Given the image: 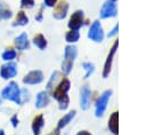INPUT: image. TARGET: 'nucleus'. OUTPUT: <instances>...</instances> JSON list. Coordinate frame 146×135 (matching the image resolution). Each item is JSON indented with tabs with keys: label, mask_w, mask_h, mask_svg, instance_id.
I'll list each match as a JSON object with an SVG mask.
<instances>
[{
	"label": "nucleus",
	"mask_w": 146,
	"mask_h": 135,
	"mask_svg": "<svg viewBox=\"0 0 146 135\" xmlns=\"http://www.w3.org/2000/svg\"><path fill=\"white\" fill-rule=\"evenodd\" d=\"M70 88H71V81L67 78H62L50 92L51 96L58 102L59 110H66L68 108L70 98L67 93Z\"/></svg>",
	"instance_id": "f257e3e1"
},
{
	"label": "nucleus",
	"mask_w": 146,
	"mask_h": 135,
	"mask_svg": "<svg viewBox=\"0 0 146 135\" xmlns=\"http://www.w3.org/2000/svg\"><path fill=\"white\" fill-rule=\"evenodd\" d=\"M0 97L5 101L13 102L17 105H23L22 103V88L16 81H9L7 86L0 93Z\"/></svg>",
	"instance_id": "f03ea898"
},
{
	"label": "nucleus",
	"mask_w": 146,
	"mask_h": 135,
	"mask_svg": "<svg viewBox=\"0 0 146 135\" xmlns=\"http://www.w3.org/2000/svg\"><path fill=\"white\" fill-rule=\"evenodd\" d=\"M78 56V48L73 45H68L64 49V59L62 62V71L65 76H68L73 69V63Z\"/></svg>",
	"instance_id": "7ed1b4c3"
},
{
	"label": "nucleus",
	"mask_w": 146,
	"mask_h": 135,
	"mask_svg": "<svg viewBox=\"0 0 146 135\" xmlns=\"http://www.w3.org/2000/svg\"><path fill=\"white\" fill-rule=\"evenodd\" d=\"M17 73H18V66L15 61L6 62L0 68V77L3 80H11L17 76Z\"/></svg>",
	"instance_id": "20e7f679"
},
{
	"label": "nucleus",
	"mask_w": 146,
	"mask_h": 135,
	"mask_svg": "<svg viewBox=\"0 0 146 135\" xmlns=\"http://www.w3.org/2000/svg\"><path fill=\"white\" fill-rule=\"evenodd\" d=\"M43 73L42 71L40 70H32L30 72H27L23 79H22V82L24 85H27V86H33V85H39L43 81Z\"/></svg>",
	"instance_id": "39448f33"
},
{
	"label": "nucleus",
	"mask_w": 146,
	"mask_h": 135,
	"mask_svg": "<svg viewBox=\"0 0 146 135\" xmlns=\"http://www.w3.org/2000/svg\"><path fill=\"white\" fill-rule=\"evenodd\" d=\"M88 38L95 42H100L104 39V31L98 21H95L91 24V26L88 31Z\"/></svg>",
	"instance_id": "423d86ee"
},
{
	"label": "nucleus",
	"mask_w": 146,
	"mask_h": 135,
	"mask_svg": "<svg viewBox=\"0 0 146 135\" xmlns=\"http://www.w3.org/2000/svg\"><path fill=\"white\" fill-rule=\"evenodd\" d=\"M111 94H112V90H105L98 98L97 101V104H96V111H95V114L96 117H102L106 110V106H107V103H108V100L111 97Z\"/></svg>",
	"instance_id": "0eeeda50"
},
{
	"label": "nucleus",
	"mask_w": 146,
	"mask_h": 135,
	"mask_svg": "<svg viewBox=\"0 0 146 135\" xmlns=\"http://www.w3.org/2000/svg\"><path fill=\"white\" fill-rule=\"evenodd\" d=\"M83 22H84V14H83V11L82 10H76V11H74L71 15L67 25H68L70 30L79 31V29L83 25Z\"/></svg>",
	"instance_id": "6e6552de"
},
{
	"label": "nucleus",
	"mask_w": 146,
	"mask_h": 135,
	"mask_svg": "<svg viewBox=\"0 0 146 135\" xmlns=\"http://www.w3.org/2000/svg\"><path fill=\"white\" fill-rule=\"evenodd\" d=\"M116 15V7H115V3L113 1H106L102 9H100V13H99V16L100 18H110V17H114Z\"/></svg>",
	"instance_id": "1a4fd4ad"
},
{
	"label": "nucleus",
	"mask_w": 146,
	"mask_h": 135,
	"mask_svg": "<svg viewBox=\"0 0 146 135\" xmlns=\"http://www.w3.org/2000/svg\"><path fill=\"white\" fill-rule=\"evenodd\" d=\"M68 11V3L66 1H59L58 3H56V6L54 7V13L52 16L56 19H63L66 17Z\"/></svg>",
	"instance_id": "9d476101"
},
{
	"label": "nucleus",
	"mask_w": 146,
	"mask_h": 135,
	"mask_svg": "<svg viewBox=\"0 0 146 135\" xmlns=\"http://www.w3.org/2000/svg\"><path fill=\"white\" fill-rule=\"evenodd\" d=\"M14 45H15L16 49H17V50H21V51L30 49V40H29L27 34H26L25 32L18 34V35L14 39Z\"/></svg>",
	"instance_id": "9b49d317"
},
{
	"label": "nucleus",
	"mask_w": 146,
	"mask_h": 135,
	"mask_svg": "<svg viewBox=\"0 0 146 135\" xmlns=\"http://www.w3.org/2000/svg\"><path fill=\"white\" fill-rule=\"evenodd\" d=\"M91 101V90L88 86H83L80 90V105L82 110H87L90 106Z\"/></svg>",
	"instance_id": "f8f14e48"
},
{
	"label": "nucleus",
	"mask_w": 146,
	"mask_h": 135,
	"mask_svg": "<svg viewBox=\"0 0 146 135\" xmlns=\"http://www.w3.org/2000/svg\"><path fill=\"white\" fill-rule=\"evenodd\" d=\"M117 46H119V42L115 41V42L113 43V46H112V48H111L108 55H107L106 62H105V64H104V70H103V77H104V78H107V76H108V73H110V71H111L113 56H114V54H115V51H116V49H117Z\"/></svg>",
	"instance_id": "ddd939ff"
},
{
	"label": "nucleus",
	"mask_w": 146,
	"mask_h": 135,
	"mask_svg": "<svg viewBox=\"0 0 146 135\" xmlns=\"http://www.w3.org/2000/svg\"><path fill=\"white\" fill-rule=\"evenodd\" d=\"M49 103H50V96H49V94H48L47 90H42V92H39L36 94L35 102H34V106L36 109L46 108Z\"/></svg>",
	"instance_id": "4468645a"
},
{
	"label": "nucleus",
	"mask_w": 146,
	"mask_h": 135,
	"mask_svg": "<svg viewBox=\"0 0 146 135\" xmlns=\"http://www.w3.org/2000/svg\"><path fill=\"white\" fill-rule=\"evenodd\" d=\"M43 126H44V117H43V114L35 116L33 118V120H32V124H31V128H32L33 135H40Z\"/></svg>",
	"instance_id": "2eb2a0df"
},
{
	"label": "nucleus",
	"mask_w": 146,
	"mask_h": 135,
	"mask_svg": "<svg viewBox=\"0 0 146 135\" xmlns=\"http://www.w3.org/2000/svg\"><path fill=\"white\" fill-rule=\"evenodd\" d=\"M27 24H29V17L23 10H19L15 15V18H14V21L11 23V25L14 27H16V26H25Z\"/></svg>",
	"instance_id": "dca6fc26"
},
{
	"label": "nucleus",
	"mask_w": 146,
	"mask_h": 135,
	"mask_svg": "<svg viewBox=\"0 0 146 135\" xmlns=\"http://www.w3.org/2000/svg\"><path fill=\"white\" fill-rule=\"evenodd\" d=\"M75 113H76V111L73 110V111H70L68 113L64 114V116L59 119V121H58V124H57V130H59V129L64 128L65 126H67V125L72 121V119L75 117Z\"/></svg>",
	"instance_id": "f3484780"
},
{
	"label": "nucleus",
	"mask_w": 146,
	"mask_h": 135,
	"mask_svg": "<svg viewBox=\"0 0 146 135\" xmlns=\"http://www.w3.org/2000/svg\"><path fill=\"white\" fill-rule=\"evenodd\" d=\"M32 42H33V45H34L36 48H39L40 50H43V49L47 48V39H46L44 35L41 34V33L34 35L33 39H32Z\"/></svg>",
	"instance_id": "a211bd4d"
},
{
	"label": "nucleus",
	"mask_w": 146,
	"mask_h": 135,
	"mask_svg": "<svg viewBox=\"0 0 146 135\" xmlns=\"http://www.w3.org/2000/svg\"><path fill=\"white\" fill-rule=\"evenodd\" d=\"M16 57H17V50L14 48H6L1 54V58L5 62H13L15 61Z\"/></svg>",
	"instance_id": "6ab92c4d"
},
{
	"label": "nucleus",
	"mask_w": 146,
	"mask_h": 135,
	"mask_svg": "<svg viewBox=\"0 0 146 135\" xmlns=\"http://www.w3.org/2000/svg\"><path fill=\"white\" fill-rule=\"evenodd\" d=\"M117 120H119V113L113 112L112 116L110 117V120H108V128L114 135H117V133H119V130H117Z\"/></svg>",
	"instance_id": "aec40b11"
},
{
	"label": "nucleus",
	"mask_w": 146,
	"mask_h": 135,
	"mask_svg": "<svg viewBox=\"0 0 146 135\" xmlns=\"http://www.w3.org/2000/svg\"><path fill=\"white\" fill-rule=\"evenodd\" d=\"M60 74H59V72L58 71H55L52 74H51V77L49 78V80H48V82H47V92H51V89L56 86V84L60 80L59 77Z\"/></svg>",
	"instance_id": "412c9836"
},
{
	"label": "nucleus",
	"mask_w": 146,
	"mask_h": 135,
	"mask_svg": "<svg viewBox=\"0 0 146 135\" xmlns=\"http://www.w3.org/2000/svg\"><path fill=\"white\" fill-rule=\"evenodd\" d=\"M13 17V11L11 9L3 5V3H0V21L1 19H10Z\"/></svg>",
	"instance_id": "4be33fe9"
},
{
	"label": "nucleus",
	"mask_w": 146,
	"mask_h": 135,
	"mask_svg": "<svg viewBox=\"0 0 146 135\" xmlns=\"http://www.w3.org/2000/svg\"><path fill=\"white\" fill-rule=\"evenodd\" d=\"M79 38H80V33H79V31H76V30H70V31L65 34V40H66L68 43H74V42H76V41L79 40Z\"/></svg>",
	"instance_id": "5701e85b"
},
{
	"label": "nucleus",
	"mask_w": 146,
	"mask_h": 135,
	"mask_svg": "<svg viewBox=\"0 0 146 135\" xmlns=\"http://www.w3.org/2000/svg\"><path fill=\"white\" fill-rule=\"evenodd\" d=\"M82 68L86 70L84 79H88V78L92 74V72L95 71V65H94L92 63H90V62H84V63H82Z\"/></svg>",
	"instance_id": "b1692460"
},
{
	"label": "nucleus",
	"mask_w": 146,
	"mask_h": 135,
	"mask_svg": "<svg viewBox=\"0 0 146 135\" xmlns=\"http://www.w3.org/2000/svg\"><path fill=\"white\" fill-rule=\"evenodd\" d=\"M35 5L34 0H21V7L23 9H31Z\"/></svg>",
	"instance_id": "393cba45"
},
{
	"label": "nucleus",
	"mask_w": 146,
	"mask_h": 135,
	"mask_svg": "<svg viewBox=\"0 0 146 135\" xmlns=\"http://www.w3.org/2000/svg\"><path fill=\"white\" fill-rule=\"evenodd\" d=\"M30 100V92L27 89H22V103L24 104L25 102H27Z\"/></svg>",
	"instance_id": "a878e982"
},
{
	"label": "nucleus",
	"mask_w": 146,
	"mask_h": 135,
	"mask_svg": "<svg viewBox=\"0 0 146 135\" xmlns=\"http://www.w3.org/2000/svg\"><path fill=\"white\" fill-rule=\"evenodd\" d=\"M10 124H11V126H13L14 128H16V127L18 126L19 119H18V116H17V114H13V116L10 117Z\"/></svg>",
	"instance_id": "bb28decb"
},
{
	"label": "nucleus",
	"mask_w": 146,
	"mask_h": 135,
	"mask_svg": "<svg viewBox=\"0 0 146 135\" xmlns=\"http://www.w3.org/2000/svg\"><path fill=\"white\" fill-rule=\"evenodd\" d=\"M57 1L58 0H43L44 6H47V7H55L56 3H57Z\"/></svg>",
	"instance_id": "cd10ccee"
},
{
	"label": "nucleus",
	"mask_w": 146,
	"mask_h": 135,
	"mask_svg": "<svg viewBox=\"0 0 146 135\" xmlns=\"http://www.w3.org/2000/svg\"><path fill=\"white\" fill-rule=\"evenodd\" d=\"M117 30H119V25L116 24V25L114 26V29H113V30H112V31H111V32L108 33V37L111 38V37H113L114 34H116V33H117Z\"/></svg>",
	"instance_id": "c85d7f7f"
},
{
	"label": "nucleus",
	"mask_w": 146,
	"mask_h": 135,
	"mask_svg": "<svg viewBox=\"0 0 146 135\" xmlns=\"http://www.w3.org/2000/svg\"><path fill=\"white\" fill-rule=\"evenodd\" d=\"M35 19H36V21H39V22H40V21L42 19V8H41V9L39 10V13H38V15L35 16Z\"/></svg>",
	"instance_id": "c756f323"
},
{
	"label": "nucleus",
	"mask_w": 146,
	"mask_h": 135,
	"mask_svg": "<svg viewBox=\"0 0 146 135\" xmlns=\"http://www.w3.org/2000/svg\"><path fill=\"white\" fill-rule=\"evenodd\" d=\"M76 135H91L89 132H87V130H80Z\"/></svg>",
	"instance_id": "7c9ffc66"
},
{
	"label": "nucleus",
	"mask_w": 146,
	"mask_h": 135,
	"mask_svg": "<svg viewBox=\"0 0 146 135\" xmlns=\"http://www.w3.org/2000/svg\"><path fill=\"white\" fill-rule=\"evenodd\" d=\"M0 135H6V133H5L3 129H0Z\"/></svg>",
	"instance_id": "2f4dec72"
},
{
	"label": "nucleus",
	"mask_w": 146,
	"mask_h": 135,
	"mask_svg": "<svg viewBox=\"0 0 146 135\" xmlns=\"http://www.w3.org/2000/svg\"><path fill=\"white\" fill-rule=\"evenodd\" d=\"M51 135H59V134H58V130H56V132H55V133H52Z\"/></svg>",
	"instance_id": "473e14b6"
},
{
	"label": "nucleus",
	"mask_w": 146,
	"mask_h": 135,
	"mask_svg": "<svg viewBox=\"0 0 146 135\" xmlns=\"http://www.w3.org/2000/svg\"><path fill=\"white\" fill-rule=\"evenodd\" d=\"M111 1H113V2H115V1H116V0H111Z\"/></svg>",
	"instance_id": "72a5a7b5"
}]
</instances>
